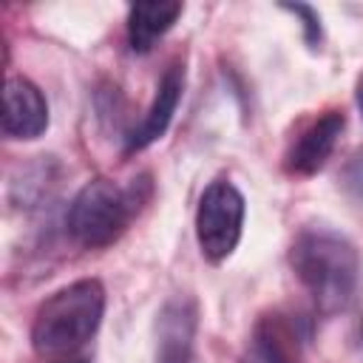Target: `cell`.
<instances>
[{
  "mask_svg": "<svg viewBox=\"0 0 363 363\" xmlns=\"http://www.w3.org/2000/svg\"><path fill=\"white\" fill-rule=\"evenodd\" d=\"M289 264L320 315H337L354 301L360 255L346 235L329 227H306L292 241Z\"/></svg>",
  "mask_w": 363,
  "mask_h": 363,
  "instance_id": "1",
  "label": "cell"
},
{
  "mask_svg": "<svg viewBox=\"0 0 363 363\" xmlns=\"http://www.w3.org/2000/svg\"><path fill=\"white\" fill-rule=\"evenodd\" d=\"M105 315V286L96 278H79L48 295L31 320V349L40 357L74 354L85 346Z\"/></svg>",
  "mask_w": 363,
  "mask_h": 363,
  "instance_id": "2",
  "label": "cell"
},
{
  "mask_svg": "<svg viewBox=\"0 0 363 363\" xmlns=\"http://www.w3.org/2000/svg\"><path fill=\"white\" fill-rule=\"evenodd\" d=\"M150 199V179L139 176L130 184L113 179H91L79 187L68 207V233L85 250H105L122 238L130 221Z\"/></svg>",
  "mask_w": 363,
  "mask_h": 363,
  "instance_id": "3",
  "label": "cell"
},
{
  "mask_svg": "<svg viewBox=\"0 0 363 363\" xmlns=\"http://www.w3.org/2000/svg\"><path fill=\"white\" fill-rule=\"evenodd\" d=\"M244 196L233 182L216 179L204 187L196 207V241L210 264H221L235 252L244 230Z\"/></svg>",
  "mask_w": 363,
  "mask_h": 363,
  "instance_id": "4",
  "label": "cell"
},
{
  "mask_svg": "<svg viewBox=\"0 0 363 363\" xmlns=\"http://www.w3.org/2000/svg\"><path fill=\"white\" fill-rule=\"evenodd\" d=\"M343 128H346V116L337 108L323 111L315 119H309L298 130V136L289 142L284 153V170L289 176H315L332 156Z\"/></svg>",
  "mask_w": 363,
  "mask_h": 363,
  "instance_id": "5",
  "label": "cell"
},
{
  "mask_svg": "<svg viewBox=\"0 0 363 363\" xmlns=\"http://www.w3.org/2000/svg\"><path fill=\"white\" fill-rule=\"evenodd\" d=\"M199 306L190 295H173L156 315L153 363H196Z\"/></svg>",
  "mask_w": 363,
  "mask_h": 363,
  "instance_id": "6",
  "label": "cell"
},
{
  "mask_svg": "<svg viewBox=\"0 0 363 363\" xmlns=\"http://www.w3.org/2000/svg\"><path fill=\"white\" fill-rule=\"evenodd\" d=\"M182 94H184V62H170L156 85V94H153V102L147 108V113L142 116V122L128 133L125 139V156L130 153H139L145 147H150L153 142H159L170 122H173V113L182 102Z\"/></svg>",
  "mask_w": 363,
  "mask_h": 363,
  "instance_id": "7",
  "label": "cell"
},
{
  "mask_svg": "<svg viewBox=\"0 0 363 363\" xmlns=\"http://www.w3.org/2000/svg\"><path fill=\"white\" fill-rule=\"evenodd\" d=\"M48 128V102L43 91L26 79L11 74L3 91V133L9 139H37Z\"/></svg>",
  "mask_w": 363,
  "mask_h": 363,
  "instance_id": "8",
  "label": "cell"
},
{
  "mask_svg": "<svg viewBox=\"0 0 363 363\" xmlns=\"http://www.w3.org/2000/svg\"><path fill=\"white\" fill-rule=\"evenodd\" d=\"M184 6L176 0H153L128 6V45L133 54H147L182 17Z\"/></svg>",
  "mask_w": 363,
  "mask_h": 363,
  "instance_id": "9",
  "label": "cell"
},
{
  "mask_svg": "<svg viewBox=\"0 0 363 363\" xmlns=\"http://www.w3.org/2000/svg\"><path fill=\"white\" fill-rule=\"evenodd\" d=\"M238 363H295V337L281 315H264L255 323Z\"/></svg>",
  "mask_w": 363,
  "mask_h": 363,
  "instance_id": "10",
  "label": "cell"
},
{
  "mask_svg": "<svg viewBox=\"0 0 363 363\" xmlns=\"http://www.w3.org/2000/svg\"><path fill=\"white\" fill-rule=\"evenodd\" d=\"M337 182H340V190H343L357 207H363V147H357V150L343 162Z\"/></svg>",
  "mask_w": 363,
  "mask_h": 363,
  "instance_id": "11",
  "label": "cell"
},
{
  "mask_svg": "<svg viewBox=\"0 0 363 363\" xmlns=\"http://www.w3.org/2000/svg\"><path fill=\"white\" fill-rule=\"evenodd\" d=\"M284 11H292L295 17H301V26H303V40L309 48H318L320 45V17L312 6H303V3H284L281 6Z\"/></svg>",
  "mask_w": 363,
  "mask_h": 363,
  "instance_id": "12",
  "label": "cell"
},
{
  "mask_svg": "<svg viewBox=\"0 0 363 363\" xmlns=\"http://www.w3.org/2000/svg\"><path fill=\"white\" fill-rule=\"evenodd\" d=\"M354 99H357V108H360V116H363V71H360V77L354 82Z\"/></svg>",
  "mask_w": 363,
  "mask_h": 363,
  "instance_id": "13",
  "label": "cell"
},
{
  "mask_svg": "<svg viewBox=\"0 0 363 363\" xmlns=\"http://www.w3.org/2000/svg\"><path fill=\"white\" fill-rule=\"evenodd\" d=\"M57 363H88L85 357H65V360H57Z\"/></svg>",
  "mask_w": 363,
  "mask_h": 363,
  "instance_id": "14",
  "label": "cell"
},
{
  "mask_svg": "<svg viewBox=\"0 0 363 363\" xmlns=\"http://www.w3.org/2000/svg\"><path fill=\"white\" fill-rule=\"evenodd\" d=\"M360 340H363V323H360Z\"/></svg>",
  "mask_w": 363,
  "mask_h": 363,
  "instance_id": "15",
  "label": "cell"
}]
</instances>
